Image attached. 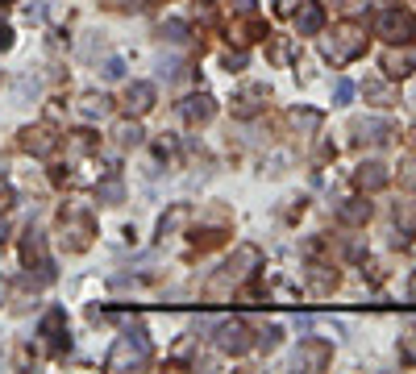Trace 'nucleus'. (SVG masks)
I'll list each match as a JSON object with an SVG mask.
<instances>
[{
	"label": "nucleus",
	"instance_id": "obj_1",
	"mask_svg": "<svg viewBox=\"0 0 416 374\" xmlns=\"http://www.w3.org/2000/svg\"><path fill=\"white\" fill-rule=\"evenodd\" d=\"M58 237H63V246L71 250V254H79V250H88L92 246V237H96V221H92V212L88 208H63V216H58Z\"/></svg>",
	"mask_w": 416,
	"mask_h": 374
},
{
	"label": "nucleus",
	"instance_id": "obj_2",
	"mask_svg": "<svg viewBox=\"0 0 416 374\" xmlns=\"http://www.w3.org/2000/svg\"><path fill=\"white\" fill-rule=\"evenodd\" d=\"M258 262H263V254H258L254 246H238V254H233V258L221 266V275L208 283V291H213L217 300H221V296H229V287H238V283H242L250 271H258Z\"/></svg>",
	"mask_w": 416,
	"mask_h": 374
},
{
	"label": "nucleus",
	"instance_id": "obj_3",
	"mask_svg": "<svg viewBox=\"0 0 416 374\" xmlns=\"http://www.w3.org/2000/svg\"><path fill=\"white\" fill-rule=\"evenodd\" d=\"M146 362H150V337L142 329H133V333L117 337V346H113L104 366L108 371H133V366H146Z\"/></svg>",
	"mask_w": 416,
	"mask_h": 374
},
{
	"label": "nucleus",
	"instance_id": "obj_4",
	"mask_svg": "<svg viewBox=\"0 0 416 374\" xmlns=\"http://www.w3.org/2000/svg\"><path fill=\"white\" fill-rule=\"evenodd\" d=\"M321 50H325V58H333V62H350V58H358V54L367 50V33H363L354 21H346V25L333 29V37L321 42Z\"/></svg>",
	"mask_w": 416,
	"mask_h": 374
},
{
	"label": "nucleus",
	"instance_id": "obj_5",
	"mask_svg": "<svg viewBox=\"0 0 416 374\" xmlns=\"http://www.w3.org/2000/svg\"><path fill=\"white\" fill-rule=\"evenodd\" d=\"M375 33L388 37V42H408L416 33V17L408 8H383V12L375 17Z\"/></svg>",
	"mask_w": 416,
	"mask_h": 374
},
{
	"label": "nucleus",
	"instance_id": "obj_6",
	"mask_svg": "<svg viewBox=\"0 0 416 374\" xmlns=\"http://www.w3.org/2000/svg\"><path fill=\"white\" fill-rule=\"evenodd\" d=\"M350 133H354V142H358V146H388V142L396 137L392 121H383V117H354Z\"/></svg>",
	"mask_w": 416,
	"mask_h": 374
},
{
	"label": "nucleus",
	"instance_id": "obj_7",
	"mask_svg": "<svg viewBox=\"0 0 416 374\" xmlns=\"http://www.w3.org/2000/svg\"><path fill=\"white\" fill-rule=\"evenodd\" d=\"M58 142H63V137H58V129H54V125H46V121H42V125H29V129L21 133V150H25V154H33V158L54 154V150H58Z\"/></svg>",
	"mask_w": 416,
	"mask_h": 374
},
{
	"label": "nucleus",
	"instance_id": "obj_8",
	"mask_svg": "<svg viewBox=\"0 0 416 374\" xmlns=\"http://www.w3.org/2000/svg\"><path fill=\"white\" fill-rule=\"evenodd\" d=\"M329 362H333V341H325V337L300 341V350H296V366L300 371H325Z\"/></svg>",
	"mask_w": 416,
	"mask_h": 374
},
{
	"label": "nucleus",
	"instance_id": "obj_9",
	"mask_svg": "<svg viewBox=\"0 0 416 374\" xmlns=\"http://www.w3.org/2000/svg\"><path fill=\"white\" fill-rule=\"evenodd\" d=\"M21 262L29 266V271H38V275H46L50 279V258H46V237L29 225L25 229V237H21Z\"/></svg>",
	"mask_w": 416,
	"mask_h": 374
},
{
	"label": "nucleus",
	"instance_id": "obj_10",
	"mask_svg": "<svg viewBox=\"0 0 416 374\" xmlns=\"http://www.w3.org/2000/svg\"><path fill=\"white\" fill-rule=\"evenodd\" d=\"M416 71V46L413 42H392V50L383 54V75L388 79H404Z\"/></svg>",
	"mask_w": 416,
	"mask_h": 374
},
{
	"label": "nucleus",
	"instance_id": "obj_11",
	"mask_svg": "<svg viewBox=\"0 0 416 374\" xmlns=\"http://www.w3.org/2000/svg\"><path fill=\"white\" fill-rule=\"evenodd\" d=\"M254 341H250V329L242 325V321H225L221 329H217V350L221 354H229V358H238V354H246Z\"/></svg>",
	"mask_w": 416,
	"mask_h": 374
},
{
	"label": "nucleus",
	"instance_id": "obj_12",
	"mask_svg": "<svg viewBox=\"0 0 416 374\" xmlns=\"http://www.w3.org/2000/svg\"><path fill=\"white\" fill-rule=\"evenodd\" d=\"M42 337H46V346L58 354V350H67V312L63 308H50L46 316H42Z\"/></svg>",
	"mask_w": 416,
	"mask_h": 374
},
{
	"label": "nucleus",
	"instance_id": "obj_13",
	"mask_svg": "<svg viewBox=\"0 0 416 374\" xmlns=\"http://www.w3.org/2000/svg\"><path fill=\"white\" fill-rule=\"evenodd\" d=\"M296 29H300L304 37L321 33V29H325V8H321L317 0H300V8H296Z\"/></svg>",
	"mask_w": 416,
	"mask_h": 374
},
{
	"label": "nucleus",
	"instance_id": "obj_14",
	"mask_svg": "<svg viewBox=\"0 0 416 374\" xmlns=\"http://www.w3.org/2000/svg\"><path fill=\"white\" fill-rule=\"evenodd\" d=\"M154 108V83H129L125 87V112L129 117H146Z\"/></svg>",
	"mask_w": 416,
	"mask_h": 374
},
{
	"label": "nucleus",
	"instance_id": "obj_15",
	"mask_svg": "<svg viewBox=\"0 0 416 374\" xmlns=\"http://www.w3.org/2000/svg\"><path fill=\"white\" fill-rule=\"evenodd\" d=\"M183 117H188L192 125H208V121L217 117V100L204 96V92H200V96H188V100H183Z\"/></svg>",
	"mask_w": 416,
	"mask_h": 374
},
{
	"label": "nucleus",
	"instance_id": "obj_16",
	"mask_svg": "<svg viewBox=\"0 0 416 374\" xmlns=\"http://www.w3.org/2000/svg\"><path fill=\"white\" fill-rule=\"evenodd\" d=\"M354 179H358V187H363V192H379V187H388V179H392V175H388V167H383V162H363V167L354 171Z\"/></svg>",
	"mask_w": 416,
	"mask_h": 374
},
{
	"label": "nucleus",
	"instance_id": "obj_17",
	"mask_svg": "<svg viewBox=\"0 0 416 374\" xmlns=\"http://www.w3.org/2000/svg\"><path fill=\"white\" fill-rule=\"evenodd\" d=\"M229 37H233L238 46H250V42H258V37H267V25H263L258 17H246V21H238V25L229 29Z\"/></svg>",
	"mask_w": 416,
	"mask_h": 374
},
{
	"label": "nucleus",
	"instance_id": "obj_18",
	"mask_svg": "<svg viewBox=\"0 0 416 374\" xmlns=\"http://www.w3.org/2000/svg\"><path fill=\"white\" fill-rule=\"evenodd\" d=\"M263 100H267V87H246V92L233 100V112H238V117H254V112L263 108Z\"/></svg>",
	"mask_w": 416,
	"mask_h": 374
},
{
	"label": "nucleus",
	"instance_id": "obj_19",
	"mask_svg": "<svg viewBox=\"0 0 416 374\" xmlns=\"http://www.w3.org/2000/svg\"><path fill=\"white\" fill-rule=\"evenodd\" d=\"M108 108H113V100H108L104 92H88V96L79 100V112H83L88 121H96V117H108Z\"/></svg>",
	"mask_w": 416,
	"mask_h": 374
},
{
	"label": "nucleus",
	"instance_id": "obj_20",
	"mask_svg": "<svg viewBox=\"0 0 416 374\" xmlns=\"http://www.w3.org/2000/svg\"><path fill=\"white\" fill-rule=\"evenodd\" d=\"M96 200H100V204H125V183H121L117 175L100 179V183H96Z\"/></svg>",
	"mask_w": 416,
	"mask_h": 374
},
{
	"label": "nucleus",
	"instance_id": "obj_21",
	"mask_svg": "<svg viewBox=\"0 0 416 374\" xmlns=\"http://www.w3.org/2000/svg\"><path fill=\"white\" fill-rule=\"evenodd\" d=\"M188 216H192V208L188 204H175L163 221H158V237H171V233H179L183 225H188Z\"/></svg>",
	"mask_w": 416,
	"mask_h": 374
},
{
	"label": "nucleus",
	"instance_id": "obj_22",
	"mask_svg": "<svg viewBox=\"0 0 416 374\" xmlns=\"http://www.w3.org/2000/svg\"><path fill=\"white\" fill-rule=\"evenodd\" d=\"M100 142H96V133H88V129H79V133H67V154H75V158H83V154H92Z\"/></svg>",
	"mask_w": 416,
	"mask_h": 374
},
{
	"label": "nucleus",
	"instance_id": "obj_23",
	"mask_svg": "<svg viewBox=\"0 0 416 374\" xmlns=\"http://www.w3.org/2000/svg\"><path fill=\"white\" fill-rule=\"evenodd\" d=\"M342 221L346 225H367L371 221V204L367 200H346L342 204Z\"/></svg>",
	"mask_w": 416,
	"mask_h": 374
},
{
	"label": "nucleus",
	"instance_id": "obj_24",
	"mask_svg": "<svg viewBox=\"0 0 416 374\" xmlns=\"http://www.w3.org/2000/svg\"><path fill=\"white\" fill-rule=\"evenodd\" d=\"M396 229L400 233H416V196L396 204Z\"/></svg>",
	"mask_w": 416,
	"mask_h": 374
},
{
	"label": "nucleus",
	"instance_id": "obj_25",
	"mask_svg": "<svg viewBox=\"0 0 416 374\" xmlns=\"http://www.w3.org/2000/svg\"><path fill=\"white\" fill-rule=\"evenodd\" d=\"M113 137H117V146H138V142H142L146 133H142V125H138V121L129 117V121H121V125L113 129Z\"/></svg>",
	"mask_w": 416,
	"mask_h": 374
},
{
	"label": "nucleus",
	"instance_id": "obj_26",
	"mask_svg": "<svg viewBox=\"0 0 416 374\" xmlns=\"http://www.w3.org/2000/svg\"><path fill=\"white\" fill-rule=\"evenodd\" d=\"M367 100H375V104H396V92H392V83H383V79H367Z\"/></svg>",
	"mask_w": 416,
	"mask_h": 374
},
{
	"label": "nucleus",
	"instance_id": "obj_27",
	"mask_svg": "<svg viewBox=\"0 0 416 374\" xmlns=\"http://www.w3.org/2000/svg\"><path fill=\"white\" fill-rule=\"evenodd\" d=\"M292 125L304 129V133H313V129L321 125V112H313V108H296V112H292Z\"/></svg>",
	"mask_w": 416,
	"mask_h": 374
},
{
	"label": "nucleus",
	"instance_id": "obj_28",
	"mask_svg": "<svg viewBox=\"0 0 416 374\" xmlns=\"http://www.w3.org/2000/svg\"><path fill=\"white\" fill-rule=\"evenodd\" d=\"M192 241H196L200 250H213V246H221V241H225V229H200Z\"/></svg>",
	"mask_w": 416,
	"mask_h": 374
},
{
	"label": "nucleus",
	"instance_id": "obj_29",
	"mask_svg": "<svg viewBox=\"0 0 416 374\" xmlns=\"http://www.w3.org/2000/svg\"><path fill=\"white\" fill-rule=\"evenodd\" d=\"M167 42H188V25L183 21H163V29H158Z\"/></svg>",
	"mask_w": 416,
	"mask_h": 374
},
{
	"label": "nucleus",
	"instance_id": "obj_30",
	"mask_svg": "<svg viewBox=\"0 0 416 374\" xmlns=\"http://www.w3.org/2000/svg\"><path fill=\"white\" fill-rule=\"evenodd\" d=\"M100 75H104L108 83H117V79H125V58H104V67H100Z\"/></svg>",
	"mask_w": 416,
	"mask_h": 374
},
{
	"label": "nucleus",
	"instance_id": "obj_31",
	"mask_svg": "<svg viewBox=\"0 0 416 374\" xmlns=\"http://www.w3.org/2000/svg\"><path fill=\"white\" fill-rule=\"evenodd\" d=\"M258 350H267V354L279 350V325H267V329L258 333Z\"/></svg>",
	"mask_w": 416,
	"mask_h": 374
},
{
	"label": "nucleus",
	"instance_id": "obj_32",
	"mask_svg": "<svg viewBox=\"0 0 416 374\" xmlns=\"http://www.w3.org/2000/svg\"><path fill=\"white\" fill-rule=\"evenodd\" d=\"M96 50H104V33H96V29H92V33H83V46H79V54H83V58H92Z\"/></svg>",
	"mask_w": 416,
	"mask_h": 374
},
{
	"label": "nucleus",
	"instance_id": "obj_33",
	"mask_svg": "<svg viewBox=\"0 0 416 374\" xmlns=\"http://www.w3.org/2000/svg\"><path fill=\"white\" fill-rule=\"evenodd\" d=\"M313 283H317L321 291H329V287H338V275H329L325 266H313Z\"/></svg>",
	"mask_w": 416,
	"mask_h": 374
},
{
	"label": "nucleus",
	"instance_id": "obj_34",
	"mask_svg": "<svg viewBox=\"0 0 416 374\" xmlns=\"http://www.w3.org/2000/svg\"><path fill=\"white\" fill-rule=\"evenodd\" d=\"M333 100H338V104H350V100H354V83H350V79H338Z\"/></svg>",
	"mask_w": 416,
	"mask_h": 374
},
{
	"label": "nucleus",
	"instance_id": "obj_35",
	"mask_svg": "<svg viewBox=\"0 0 416 374\" xmlns=\"http://www.w3.org/2000/svg\"><path fill=\"white\" fill-rule=\"evenodd\" d=\"M400 179H404L408 187H416V154H413V158H404V167H400Z\"/></svg>",
	"mask_w": 416,
	"mask_h": 374
},
{
	"label": "nucleus",
	"instance_id": "obj_36",
	"mask_svg": "<svg viewBox=\"0 0 416 374\" xmlns=\"http://www.w3.org/2000/svg\"><path fill=\"white\" fill-rule=\"evenodd\" d=\"M158 75H163V79H175V75H179V62H175V58H158Z\"/></svg>",
	"mask_w": 416,
	"mask_h": 374
},
{
	"label": "nucleus",
	"instance_id": "obj_37",
	"mask_svg": "<svg viewBox=\"0 0 416 374\" xmlns=\"http://www.w3.org/2000/svg\"><path fill=\"white\" fill-rule=\"evenodd\" d=\"M8 208H13V187L0 179V212H8Z\"/></svg>",
	"mask_w": 416,
	"mask_h": 374
},
{
	"label": "nucleus",
	"instance_id": "obj_38",
	"mask_svg": "<svg viewBox=\"0 0 416 374\" xmlns=\"http://www.w3.org/2000/svg\"><path fill=\"white\" fill-rule=\"evenodd\" d=\"M313 325H317V316H308V312H296V329H300V333H308Z\"/></svg>",
	"mask_w": 416,
	"mask_h": 374
},
{
	"label": "nucleus",
	"instance_id": "obj_39",
	"mask_svg": "<svg viewBox=\"0 0 416 374\" xmlns=\"http://www.w3.org/2000/svg\"><path fill=\"white\" fill-rule=\"evenodd\" d=\"M404 354L416 362V329H408V337H404Z\"/></svg>",
	"mask_w": 416,
	"mask_h": 374
},
{
	"label": "nucleus",
	"instance_id": "obj_40",
	"mask_svg": "<svg viewBox=\"0 0 416 374\" xmlns=\"http://www.w3.org/2000/svg\"><path fill=\"white\" fill-rule=\"evenodd\" d=\"M13 46V29L8 25H0V50H8Z\"/></svg>",
	"mask_w": 416,
	"mask_h": 374
},
{
	"label": "nucleus",
	"instance_id": "obj_41",
	"mask_svg": "<svg viewBox=\"0 0 416 374\" xmlns=\"http://www.w3.org/2000/svg\"><path fill=\"white\" fill-rule=\"evenodd\" d=\"M242 62H246V54H225V67H229V71H233V67H242Z\"/></svg>",
	"mask_w": 416,
	"mask_h": 374
},
{
	"label": "nucleus",
	"instance_id": "obj_42",
	"mask_svg": "<svg viewBox=\"0 0 416 374\" xmlns=\"http://www.w3.org/2000/svg\"><path fill=\"white\" fill-rule=\"evenodd\" d=\"M342 8H346V12H358V8H367V0H342Z\"/></svg>",
	"mask_w": 416,
	"mask_h": 374
},
{
	"label": "nucleus",
	"instance_id": "obj_43",
	"mask_svg": "<svg viewBox=\"0 0 416 374\" xmlns=\"http://www.w3.org/2000/svg\"><path fill=\"white\" fill-rule=\"evenodd\" d=\"M233 8H242V12H246V8H254V0H233Z\"/></svg>",
	"mask_w": 416,
	"mask_h": 374
},
{
	"label": "nucleus",
	"instance_id": "obj_44",
	"mask_svg": "<svg viewBox=\"0 0 416 374\" xmlns=\"http://www.w3.org/2000/svg\"><path fill=\"white\" fill-rule=\"evenodd\" d=\"M413 300H416V275H413Z\"/></svg>",
	"mask_w": 416,
	"mask_h": 374
},
{
	"label": "nucleus",
	"instance_id": "obj_45",
	"mask_svg": "<svg viewBox=\"0 0 416 374\" xmlns=\"http://www.w3.org/2000/svg\"><path fill=\"white\" fill-rule=\"evenodd\" d=\"M0 241H4V225H0Z\"/></svg>",
	"mask_w": 416,
	"mask_h": 374
},
{
	"label": "nucleus",
	"instance_id": "obj_46",
	"mask_svg": "<svg viewBox=\"0 0 416 374\" xmlns=\"http://www.w3.org/2000/svg\"><path fill=\"white\" fill-rule=\"evenodd\" d=\"M413 142H416V129H413Z\"/></svg>",
	"mask_w": 416,
	"mask_h": 374
}]
</instances>
